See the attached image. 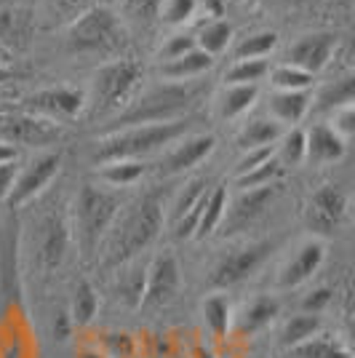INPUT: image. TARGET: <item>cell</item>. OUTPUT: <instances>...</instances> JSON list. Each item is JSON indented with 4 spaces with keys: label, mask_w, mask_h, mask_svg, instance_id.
Wrapping results in <instances>:
<instances>
[{
    "label": "cell",
    "mask_w": 355,
    "mask_h": 358,
    "mask_svg": "<svg viewBox=\"0 0 355 358\" xmlns=\"http://www.w3.org/2000/svg\"><path fill=\"white\" fill-rule=\"evenodd\" d=\"M147 262L142 254L133 257V259H126L115 268V275H113V294L118 299V305L129 308V310H136L142 305V297H145V278H147Z\"/></svg>",
    "instance_id": "d6986e66"
},
{
    "label": "cell",
    "mask_w": 355,
    "mask_h": 358,
    "mask_svg": "<svg viewBox=\"0 0 355 358\" xmlns=\"http://www.w3.org/2000/svg\"><path fill=\"white\" fill-rule=\"evenodd\" d=\"M214 67V57H208L206 51H201L195 45L193 51L182 54L177 59L163 62L161 64V78L168 83H193L198 78H203Z\"/></svg>",
    "instance_id": "603a6c76"
},
{
    "label": "cell",
    "mask_w": 355,
    "mask_h": 358,
    "mask_svg": "<svg viewBox=\"0 0 355 358\" xmlns=\"http://www.w3.org/2000/svg\"><path fill=\"white\" fill-rule=\"evenodd\" d=\"M273 241L256 238V241H243L214 262V268L208 273V286L214 292H224V289H233V286L243 284L246 278H252L256 270L267 262V257L273 252Z\"/></svg>",
    "instance_id": "ba28073f"
},
{
    "label": "cell",
    "mask_w": 355,
    "mask_h": 358,
    "mask_svg": "<svg viewBox=\"0 0 355 358\" xmlns=\"http://www.w3.org/2000/svg\"><path fill=\"white\" fill-rule=\"evenodd\" d=\"M179 262L171 252L155 254L147 262V278H145V297L142 305L145 310H155V308H166L179 292Z\"/></svg>",
    "instance_id": "9a60e30c"
},
{
    "label": "cell",
    "mask_w": 355,
    "mask_h": 358,
    "mask_svg": "<svg viewBox=\"0 0 355 358\" xmlns=\"http://www.w3.org/2000/svg\"><path fill=\"white\" fill-rule=\"evenodd\" d=\"M59 169L61 150H43V152H38L32 161H27L16 171L14 185L8 190V198H6V206L11 211L24 209L38 195L45 193V187L54 182V177L59 174Z\"/></svg>",
    "instance_id": "9c48e42d"
},
{
    "label": "cell",
    "mask_w": 355,
    "mask_h": 358,
    "mask_svg": "<svg viewBox=\"0 0 355 358\" xmlns=\"http://www.w3.org/2000/svg\"><path fill=\"white\" fill-rule=\"evenodd\" d=\"M283 134V126H278L273 118H252L246 120L236 134L238 150H254V148H270L275 145Z\"/></svg>",
    "instance_id": "83f0119b"
},
{
    "label": "cell",
    "mask_w": 355,
    "mask_h": 358,
    "mask_svg": "<svg viewBox=\"0 0 355 358\" xmlns=\"http://www.w3.org/2000/svg\"><path fill=\"white\" fill-rule=\"evenodd\" d=\"M64 45L75 57H113L123 45L120 19L110 8H91L67 27Z\"/></svg>",
    "instance_id": "8992f818"
},
{
    "label": "cell",
    "mask_w": 355,
    "mask_h": 358,
    "mask_svg": "<svg viewBox=\"0 0 355 358\" xmlns=\"http://www.w3.org/2000/svg\"><path fill=\"white\" fill-rule=\"evenodd\" d=\"M305 152H307V142H305V131L299 126H291L281 134L275 142V158L281 166H299L305 164Z\"/></svg>",
    "instance_id": "d590c367"
},
{
    "label": "cell",
    "mask_w": 355,
    "mask_h": 358,
    "mask_svg": "<svg viewBox=\"0 0 355 358\" xmlns=\"http://www.w3.org/2000/svg\"><path fill=\"white\" fill-rule=\"evenodd\" d=\"M78 358H107L99 350V348H83V350H78Z\"/></svg>",
    "instance_id": "f907efd6"
},
{
    "label": "cell",
    "mask_w": 355,
    "mask_h": 358,
    "mask_svg": "<svg viewBox=\"0 0 355 358\" xmlns=\"http://www.w3.org/2000/svg\"><path fill=\"white\" fill-rule=\"evenodd\" d=\"M217 148V139L211 134H184L171 148L163 150L158 161V177H179L184 171H193L201 166Z\"/></svg>",
    "instance_id": "2e32d148"
},
{
    "label": "cell",
    "mask_w": 355,
    "mask_h": 358,
    "mask_svg": "<svg viewBox=\"0 0 355 358\" xmlns=\"http://www.w3.org/2000/svg\"><path fill=\"white\" fill-rule=\"evenodd\" d=\"M326 259V241L307 236L278 270V289H296L307 284Z\"/></svg>",
    "instance_id": "ac0fdd59"
},
{
    "label": "cell",
    "mask_w": 355,
    "mask_h": 358,
    "mask_svg": "<svg viewBox=\"0 0 355 358\" xmlns=\"http://www.w3.org/2000/svg\"><path fill=\"white\" fill-rule=\"evenodd\" d=\"M278 45V35L273 30H262V32H252L246 35L240 43L236 45V59H265L275 51Z\"/></svg>",
    "instance_id": "8d00e7d4"
},
{
    "label": "cell",
    "mask_w": 355,
    "mask_h": 358,
    "mask_svg": "<svg viewBox=\"0 0 355 358\" xmlns=\"http://www.w3.org/2000/svg\"><path fill=\"white\" fill-rule=\"evenodd\" d=\"M16 158H19V150L8 148V145L0 142V164H11V161H16Z\"/></svg>",
    "instance_id": "681fc988"
},
{
    "label": "cell",
    "mask_w": 355,
    "mask_h": 358,
    "mask_svg": "<svg viewBox=\"0 0 355 358\" xmlns=\"http://www.w3.org/2000/svg\"><path fill=\"white\" fill-rule=\"evenodd\" d=\"M259 99V86H224L217 99H214V110L219 120H238L243 118L254 102Z\"/></svg>",
    "instance_id": "484cf974"
},
{
    "label": "cell",
    "mask_w": 355,
    "mask_h": 358,
    "mask_svg": "<svg viewBox=\"0 0 355 358\" xmlns=\"http://www.w3.org/2000/svg\"><path fill=\"white\" fill-rule=\"evenodd\" d=\"M193 48H195V35L174 32V35L161 45L158 57H161V62H171V59H177V57H182V54H187V51H193Z\"/></svg>",
    "instance_id": "7bdbcfd3"
},
{
    "label": "cell",
    "mask_w": 355,
    "mask_h": 358,
    "mask_svg": "<svg viewBox=\"0 0 355 358\" xmlns=\"http://www.w3.org/2000/svg\"><path fill=\"white\" fill-rule=\"evenodd\" d=\"M267 75H270V83H273L275 91H310L312 86L310 73L299 70L294 64H286V62H281L273 70H267Z\"/></svg>",
    "instance_id": "74e56055"
},
{
    "label": "cell",
    "mask_w": 355,
    "mask_h": 358,
    "mask_svg": "<svg viewBox=\"0 0 355 358\" xmlns=\"http://www.w3.org/2000/svg\"><path fill=\"white\" fill-rule=\"evenodd\" d=\"M270 64L265 59H236L224 73V86H259Z\"/></svg>",
    "instance_id": "e575fe53"
},
{
    "label": "cell",
    "mask_w": 355,
    "mask_h": 358,
    "mask_svg": "<svg viewBox=\"0 0 355 358\" xmlns=\"http://www.w3.org/2000/svg\"><path fill=\"white\" fill-rule=\"evenodd\" d=\"M193 358H214V353H211V350H206V348H195Z\"/></svg>",
    "instance_id": "816d5d0a"
},
{
    "label": "cell",
    "mask_w": 355,
    "mask_h": 358,
    "mask_svg": "<svg viewBox=\"0 0 355 358\" xmlns=\"http://www.w3.org/2000/svg\"><path fill=\"white\" fill-rule=\"evenodd\" d=\"M61 136L59 123L30 115V113H0V142L8 148H32L48 150Z\"/></svg>",
    "instance_id": "8fae6325"
},
{
    "label": "cell",
    "mask_w": 355,
    "mask_h": 358,
    "mask_svg": "<svg viewBox=\"0 0 355 358\" xmlns=\"http://www.w3.org/2000/svg\"><path fill=\"white\" fill-rule=\"evenodd\" d=\"M145 78L142 64L131 59H113L102 64L86 91V113L91 118H115L123 107L139 94Z\"/></svg>",
    "instance_id": "5b68a950"
},
{
    "label": "cell",
    "mask_w": 355,
    "mask_h": 358,
    "mask_svg": "<svg viewBox=\"0 0 355 358\" xmlns=\"http://www.w3.org/2000/svg\"><path fill=\"white\" fill-rule=\"evenodd\" d=\"M328 126L347 142L355 134V105H347L342 107V110H337V113H331V123Z\"/></svg>",
    "instance_id": "bcb514c9"
},
{
    "label": "cell",
    "mask_w": 355,
    "mask_h": 358,
    "mask_svg": "<svg viewBox=\"0 0 355 358\" xmlns=\"http://www.w3.org/2000/svg\"><path fill=\"white\" fill-rule=\"evenodd\" d=\"M193 123L190 118L166 120V123H142V126H129V129H118V131H107L94 142L91 158L96 164H107V161H145L150 155L161 152V150L171 148L177 139L190 134Z\"/></svg>",
    "instance_id": "3957f363"
},
{
    "label": "cell",
    "mask_w": 355,
    "mask_h": 358,
    "mask_svg": "<svg viewBox=\"0 0 355 358\" xmlns=\"http://www.w3.org/2000/svg\"><path fill=\"white\" fill-rule=\"evenodd\" d=\"M51 329H54V337H57L59 343L70 340V331H73V318H70V313H67V310H59Z\"/></svg>",
    "instance_id": "c3c4849f"
},
{
    "label": "cell",
    "mask_w": 355,
    "mask_h": 358,
    "mask_svg": "<svg viewBox=\"0 0 355 358\" xmlns=\"http://www.w3.org/2000/svg\"><path fill=\"white\" fill-rule=\"evenodd\" d=\"M35 35V11L27 6H6L0 8V45L11 54L30 45Z\"/></svg>",
    "instance_id": "ffe728a7"
},
{
    "label": "cell",
    "mask_w": 355,
    "mask_h": 358,
    "mask_svg": "<svg viewBox=\"0 0 355 358\" xmlns=\"http://www.w3.org/2000/svg\"><path fill=\"white\" fill-rule=\"evenodd\" d=\"M310 91H273L270 94V118L278 126H299V120L310 113Z\"/></svg>",
    "instance_id": "cb8c5ba5"
},
{
    "label": "cell",
    "mask_w": 355,
    "mask_h": 358,
    "mask_svg": "<svg viewBox=\"0 0 355 358\" xmlns=\"http://www.w3.org/2000/svg\"><path fill=\"white\" fill-rule=\"evenodd\" d=\"M337 45H340L337 32H326V30L305 32V35H299L294 43L286 48V59L283 62L286 64H294V67L305 70V73L318 75L331 62Z\"/></svg>",
    "instance_id": "e0dca14e"
},
{
    "label": "cell",
    "mask_w": 355,
    "mask_h": 358,
    "mask_svg": "<svg viewBox=\"0 0 355 358\" xmlns=\"http://www.w3.org/2000/svg\"><path fill=\"white\" fill-rule=\"evenodd\" d=\"M99 350L107 358H133L136 356V340L129 331H104Z\"/></svg>",
    "instance_id": "b9f144b4"
},
{
    "label": "cell",
    "mask_w": 355,
    "mask_h": 358,
    "mask_svg": "<svg viewBox=\"0 0 355 358\" xmlns=\"http://www.w3.org/2000/svg\"><path fill=\"white\" fill-rule=\"evenodd\" d=\"M206 193H208L206 179L193 177L187 179L177 190V195L171 198L168 211H166V222H171L174 238L184 241L195 236V227H198V217H201V209H203Z\"/></svg>",
    "instance_id": "5bb4252c"
},
{
    "label": "cell",
    "mask_w": 355,
    "mask_h": 358,
    "mask_svg": "<svg viewBox=\"0 0 355 358\" xmlns=\"http://www.w3.org/2000/svg\"><path fill=\"white\" fill-rule=\"evenodd\" d=\"M273 155H275V145H270V148L243 150L240 158H238V164H236V177L246 174V171H252V169H256V166H262L265 161H270Z\"/></svg>",
    "instance_id": "ee69618b"
},
{
    "label": "cell",
    "mask_w": 355,
    "mask_h": 358,
    "mask_svg": "<svg viewBox=\"0 0 355 358\" xmlns=\"http://www.w3.org/2000/svg\"><path fill=\"white\" fill-rule=\"evenodd\" d=\"M123 19H129L136 27H150L161 14L163 0H118Z\"/></svg>",
    "instance_id": "ab89813d"
},
{
    "label": "cell",
    "mask_w": 355,
    "mask_h": 358,
    "mask_svg": "<svg viewBox=\"0 0 355 358\" xmlns=\"http://www.w3.org/2000/svg\"><path fill=\"white\" fill-rule=\"evenodd\" d=\"M147 166L145 161H131V158H123V161H107V164H99V185L104 187H113V190H120V187H131L139 179L145 177Z\"/></svg>",
    "instance_id": "f546056e"
},
{
    "label": "cell",
    "mask_w": 355,
    "mask_h": 358,
    "mask_svg": "<svg viewBox=\"0 0 355 358\" xmlns=\"http://www.w3.org/2000/svg\"><path fill=\"white\" fill-rule=\"evenodd\" d=\"M350 211V195L340 185H324L307 198L305 203V227L310 230L315 238H328L331 233H337L342 222L347 220Z\"/></svg>",
    "instance_id": "30bf717a"
},
{
    "label": "cell",
    "mask_w": 355,
    "mask_h": 358,
    "mask_svg": "<svg viewBox=\"0 0 355 358\" xmlns=\"http://www.w3.org/2000/svg\"><path fill=\"white\" fill-rule=\"evenodd\" d=\"M8 78H11V70H8L6 64H0V86H3V83H6Z\"/></svg>",
    "instance_id": "f5cc1de1"
},
{
    "label": "cell",
    "mask_w": 355,
    "mask_h": 358,
    "mask_svg": "<svg viewBox=\"0 0 355 358\" xmlns=\"http://www.w3.org/2000/svg\"><path fill=\"white\" fill-rule=\"evenodd\" d=\"M24 113L45 118L51 123H70L86 113V91L70 86L41 89L24 99Z\"/></svg>",
    "instance_id": "4fadbf2b"
},
{
    "label": "cell",
    "mask_w": 355,
    "mask_h": 358,
    "mask_svg": "<svg viewBox=\"0 0 355 358\" xmlns=\"http://www.w3.org/2000/svg\"><path fill=\"white\" fill-rule=\"evenodd\" d=\"M233 43V27H230V22H224V19H211L206 22L198 35H195V45L201 48V51H206L208 57H219L224 54L227 48Z\"/></svg>",
    "instance_id": "836d02e7"
},
{
    "label": "cell",
    "mask_w": 355,
    "mask_h": 358,
    "mask_svg": "<svg viewBox=\"0 0 355 358\" xmlns=\"http://www.w3.org/2000/svg\"><path fill=\"white\" fill-rule=\"evenodd\" d=\"M123 198L118 190L83 182L80 190L73 201V214H70V227H73V241L78 252L86 259L102 249L104 238L110 233V227L115 224L118 214L123 209Z\"/></svg>",
    "instance_id": "277c9868"
},
{
    "label": "cell",
    "mask_w": 355,
    "mask_h": 358,
    "mask_svg": "<svg viewBox=\"0 0 355 358\" xmlns=\"http://www.w3.org/2000/svg\"><path fill=\"white\" fill-rule=\"evenodd\" d=\"M278 313H281L278 299L270 294H259V297L249 299L238 313H233V331L238 337H254V334L265 331Z\"/></svg>",
    "instance_id": "44dd1931"
},
{
    "label": "cell",
    "mask_w": 355,
    "mask_h": 358,
    "mask_svg": "<svg viewBox=\"0 0 355 358\" xmlns=\"http://www.w3.org/2000/svg\"><path fill=\"white\" fill-rule=\"evenodd\" d=\"M163 224H166V209H163L161 195H142L123 214H118L115 224L110 227V233L102 243L104 262L118 268L120 262L145 254L158 241Z\"/></svg>",
    "instance_id": "6da1fadb"
},
{
    "label": "cell",
    "mask_w": 355,
    "mask_h": 358,
    "mask_svg": "<svg viewBox=\"0 0 355 358\" xmlns=\"http://www.w3.org/2000/svg\"><path fill=\"white\" fill-rule=\"evenodd\" d=\"M70 246H73V227H70V217L64 211L51 209L35 220L27 249H30L32 268L41 275L59 270L61 262L67 259Z\"/></svg>",
    "instance_id": "52a82bcc"
},
{
    "label": "cell",
    "mask_w": 355,
    "mask_h": 358,
    "mask_svg": "<svg viewBox=\"0 0 355 358\" xmlns=\"http://www.w3.org/2000/svg\"><path fill=\"white\" fill-rule=\"evenodd\" d=\"M201 315H203V327L214 340H224L233 331V305L222 292H214L203 299Z\"/></svg>",
    "instance_id": "4316f807"
},
{
    "label": "cell",
    "mask_w": 355,
    "mask_h": 358,
    "mask_svg": "<svg viewBox=\"0 0 355 358\" xmlns=\"http://www.w3.org/2000/svg\"><path fill=\"white\" fill-rule=\"evenodd\" d=\"M305 142H307L305 161H310L315 166L337 164L347 152V142L328 123H315L310 131H305Z\"/></svg>",
    "instance_id": "7402d4cb"
},
{
    "label": "cell",
    "mask_w": 355,
    "mask_h": 358,
    "mask_svg": "<svg viewBox=\"0 0 355 358\" xmlns=\"http://www.w3.org/2000/svg\"><path fill=\"white\" fill-rule=\"evenodd\" d=\"M6 62H8V51L0 45V64H6Z\"/></svg>",
    "instance_id": "db71d44e"
},
{
    "label": "cell",
    "mask_w": 355,
    "mask_h": 358,
    "mask_svg": "<svg viewBox=\"0 0 355 358\" xmlns=\"http://www.w3.org/2000/svg\"><path fill=\"white\" fill-rule=\"evenodd\" d=\"M16 171H19L16 161L0 164V206H6V198H8V190H11V185H14Z\"/></svg>",
    "instance_id": "7dc6e473"
},
{
    "label": "cell",
    "mask_w": 355,
    "mask_h": 358,
    "mask_svg": "<svg viewBox=\"0 0 355 358\" xmlns=\"http://www.w3.org/2000/svg\"><path fill=\"white\" fill-rule=\"evenodd\" d=\"M324 324H321V315L312 313H296L291 318H286L281 327V334H278V343H281L283 350H291L299 343H305L307 337H312L315 331H321Z\"/></svg>",
    "instance_id": "1f68e13d"
},
{
    "label": "cell",
    "mask_w": 355,
    "mask_h": 358,
    "mask_svg": "<svg viewBox=\"0 0 355 358\" xmlns=\"http://www.w3.org/2000/svg\"><path fill=\"white\" fill-rule=\"evenodd\" d=\"M286 353H289V358H353V350L347 348V343L331 331H324V329Z\"/></svg>",
    "instance_id": "d4e9b609"
},
{
    "label": "cell",
    "mask_w": 355,
    "mask_h": 358,
    "mask_svg": "<svg viewBox=\"0 0 355 358\" xmlns=\"http://www.w3.org/2000/svg\"><path fill=\"white\" fill-rule=\"evenodd\" d=\"M227 187H211L206 193V201H203V209H201V217H198V227H195L193 238H208L219 230V222L224 217V206H227Z\"/></svg>",
    "instance_id": "4dcf8cb0"
},
{
    "label": "cell",
    "mask_w": 355,
    "mask_h": 358,
    "mask_svg": "<svg viewBox=\"0 0 355 358\" xmlns=\"http://www.w3.org/2000/svg\"><path fill=\"white\" fill-rule=\"evenodd\" d=\"M198 0H163L158 19L168 27H184L198 14Z\"/></svg>",
    "instance_id": "60d3db41"
},
{
    "label": "cell",
    "mask_w": 355,
    "mask_h": 358,
    "mask_svg": "<svg viewBox=\"0 0 355 358\" xmlns=\"http://www.w3.org/2000/svg\"><path fill=\"white\" fill-rule=\"evenodd\" d=\"M286 3H302V0H286Z\"/></svg>",
    "instance_id": "11a10c76"
},
{
    "label": "cell",
    "mask_w": 355,
    "mask_h": 358,
    "mask_svg": "<svg viewBox=\"0 0 355 358\" xmlns=\"http://www.w3.org/2000/svg\"><path fill=\"white\" fill-rule=\"evenodd\" d=\"M334 299V292L328 286H321V289H312L310 294H305L302 299V313H312V315H321L331 305Z\"/></svg>",
    "instance_id": "f6af8a7d"
},
{
    "label": "cell",
    "mask_w": 355,
    "mask_h": 358,
    "mask_svg": "<svg viewBox=\"0 0 355 358\" xmlns=\"http://www.w3.org/2000/svg\"><path fill=\"white\" fill-rule=\"evenodd\" d=\"M99 310V294L91 281H78L73 289V299H70V318L73 327H89L94 321V315Z\"/></svg>",
    "instance_id": "d6a6232c"
},
{
    "label": "cell",
    "mask_w": 355,
    "mask_h": 358,
    "mask_svg": "<svg viewBox=\"0 0 355 358\" xmlns=\"http://www.w3.org/2000/svg\"><path fill=\"white\" fill-rule=\"evenodd\" d=\"M275 198V185L270 187H254V190H238L236 198H227L224 217L219 222V236H240L246 230H252L267 214L270 203Z\"/></svg>",
    "instance_id": "7c38bea8"
},
{
    "label": "cell",
    "mask_w": 355,
    "mask_h": 358,
    "mask_svg": "<svg viewBox=\"0 0 355 358\" xmlns=\"http://www.w3.org/2000/svg\"><path fill=\"white\" fill-rule=\"evenodd\" d=\"M283 174V166L278 164V158L273 155L270 161H265L262 166H256L252 171H246V174H240L236 177V187L238 190H254V187H270V185H275Z\"/></svg>",
    "instance_id": "f35d334b"
},
{
    "label": "cell",
    "mask_w": 355,
    "mask_h": 358,
    "mask_svg": "<svg viewBox=\"0 0 355 358\" xmlns=\"http://www.w3.org/2000/svg\"><path fill=\"white\" fill-rule=\"evenodd\" d=\"M355 105V78L353 75H342L334 83H328L318 91V96H312L310 110L315 113H337L342 107Z\"/></svg>",
    "instance_id": "f1b7e54d"
},
{
    "label": "cell",
    "mask_w": 355,
    "mask_h": 358,
    "mask_svg": "<svg viewBox=\"0 0 355 358\" xmlns=\"http://www.w3.org/2000/svg\"><path fill=\"white\" fill-rule=\"evenodd\" d=\"M201 94H203L201 80H193V83L163 80L158 86L139 91L115 118H110V126L104 129V134L129 129V126H142V123H166V120L187 118V113L195 107Z\"/></svg>",
    "instance_id": "7a4b0ae2"
}]
</instances>
